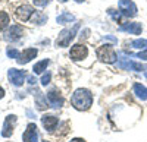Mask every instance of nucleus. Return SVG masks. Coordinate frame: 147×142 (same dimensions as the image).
<instances>
[{
    "label": "nucleus",
    "instance_id": "nucleus-1",
    "mask_svg": "<svg viewBox=\"0 0 147 142\" xmlns=\"http://www.w3.org/2000/svg\"><path fill=\"white\" fill-rule=\"evenodd\" d=\"M72 105L80 111L88 110L93 104V94L88 89H77L72 95Z\"/></svg>",
    "mask_w": 147,
    "mask_h": 142
},
{
    "label": "nucleus",
    "instance_id": "nucleus-2",
    "mask_svg": "<svg viewBox=\"0 0 147 142\" xmlns=\"http://www.w3.org/2000/svg\"><path fill=\"white\" fill-rule=\"evenodd\" d=\"M78 28H80V23H75L72 29H63L62 32L59 34V37H57V40H56V44H57L59 47H68L69 43H71V40L75 37Z\"/></svg>",
    "mask_w": 147,
    "mask_h": 142
},
{
    "label": "nucleus",
    "instance_id": "nucleus-3",
    "mask_svg": "<svg viewBox=\"0 0 147 142\" xmlns=\"http://www.w3.org/2000/svg\"><path fill=\"white\" fill-rule=\"evenodd\" d=\"M97 57H99L102 62L113 63L116 60V53L110 45H102V47L97 49Z\"/></svg>",
    "mask_w": 147,
    "mask_h": 142
},
{
    "label": "nucleus",
    "instance_id": "nucleus-4",
    "mask_svg": "<svg viewBox=\"0 0 147 142\" xmlns=\"http://www.w3.org/2000/svg\"><path fill=\"white\" fill-rule=\"evenodd\" d=\"M119 63H118V67L119 69H125V70H137V72H143V70L147 69L146 65H141V63H136V62H131L129 59H124V54H119Z\"/></svg>",
    "mask_w": 147,
    "mask_h": 142
},
{
    "label": "nucleus",
    "instance_id": "nucleus-5",
    "mask_svg": "<svg viewBox=\"0 0 147 142\" xmlns=\"http://www.w3.org/2000/svg\"><path fill=\"white\" fill-rule=\"evenodd\" d=\"M119 10L122 15L129 16V18L137 15V6L131 0H119Z\"/></svg>",
    "mask_w": 147,
    "mask_h": 142
},
{
    "label": "nucleus",
    "instance_id": "nucleus-6",
    "mask_svg": "<svg viewBox=\"0 0 147 142\" xmlns=\"http://www.w3.org/2000/svg\"><path fill=\"white\" fill-rule=\"evenodd\" d=\"M7 76L10 79V82L13 84L15 87H21L24 84V81H25V72H22V70H18V69H9L7 72Z\"/></svg>",
    "mask_w": 147,
    "mask_h": 142
},
{
    "label": "nucleus",
    "instance_id": "nucleus-7",
    "mask_svg": "<svg viewBox=\"0 0 147 142\" xmlns=\"http://www.w3.org/2000/svg\"><path fill=\"white\" fill-rule=\"evenodd\" d=\"M87 54H88V50H87V47L82 45V44H75L71 49V59L74 62H78L81 59L87 57Z\"/></svg>",
    "mask_w": 147,
    "mask_h": 142
},
{
    "label": "nucleus",
    "instance_id": "nucleus-8",
    "mask_svg": "<svg viewBox=\"0 0 147 142\" xmlns=\"http://www.w3.org/2000/svg\"><path fill=\"white\" fill-rule=\"evenodd\" d=\"M24 142H38V135H37V126L34 123H30L27 126V131L24 132Z\"/></svg>",
    "mask_w": 147,
    "mask_h": 142
},
{
    "label": "nucleus",
    "instance_id": "nucleus-9",
    "mask_svg": "<svg viewBox=\"0 0 147 142\" xmlns=\"http://www.w3.org/2000/svg\"><path fill=\"white\" fill-rule=\"evenodd\" d=\"M47 100H49V103H50L52 107H55V109L62 107V104H63L62 95H60V94H59L56 89H53V91H50V92H47Z\"/></svg>",
    "mask_w": 147,
    "mask_h": 142
},
{
    "label": "nucleus",
    "instance_id": "nucleus-10",
    "mask_svg": "<svg viewBox=\"0 0 147 142\" xmlns=\"http://www.w3.org/2000/svg\"><path fill=\"white\" fill-rule=\"evenodd\" d=\"M119 29L124 31V32H129V34H134V35H138V34H141L143 27H141V23H137V22H128V23L121 25Z\"/></svg>",
    "mask_w": 147,
    "mask_h": 142
},
{
    "label": "nucleus",
    "instance_id": "nucleus-11",
    "mask_svg": "<svg viewBox=\"0 0 147 142\" xmlns=\"http://www.w3.org/2000/svg\"><path fill=\"white\" fill-rule=\"evenodd\" d=\"M32 13H34V9L31 7V6H28V5H24V6H21V7H18L16 9V16H18V19H21V21H28L31 16H32Z\"/></svg>",
    "mask_w": 147,
    "mask_h": 142
},
{
    "label": "nucleus",
    "instance_id": "nucleus-12",
    "mask_svg": "<svg viewBox=\"0 0 147 142\" xmlns=\"http://www.w3.org/2000/svg\"><path fill=\"white\" fill-rule=\"evenodd\" d=\"M15 122H16V117L15 116H7L6 120L3 123V131H2V135L5 138L10 136L12 132H13V126H15Z\"/></svg>",
    "mask_w": 147,
    "mask_h": 142
},
{
    "label": "nucleus",
    "instance_id": "nucleus-13",
    "mask_svg": "<svg viewBox=\"0 0 147 142\" xmlns=\"http://www.w3.org/2000/svg\"><path fill=\"white\" fill-rule=\"evenodd\" d=\"M37 56V49H25L18 57V63L19 65H25L28 63L31 59H34Z\"/></svg>",
    "mask_w": 147,
    "mask_h": 142
},
{
    "label": "nucleus",
    "instance_id": "nucleus-14",
    "mask_svg": "<svg viewBox=\"0 0 147 142\" xmlns=\"http://www.w3.org/2000/svg\"><path fill=\"white\" fill-rule=\"evenodd\" d=\"M22 35H24V28H22L21 25H12L10 29L7 31V34H6V40L15 41V40L21 38Z\"/></svg>",
    "mask_w": 147,
    "mask_h": 142
},
{
    "label": "nucleus",
    "instance_id": "nucleus-15",
    "mask_svg": "<svg viewBox=\"0 0 147 142\" xmlns=\"http://www.w3.org/2000/svg\"><path fill=\"white\" fill-rule=\"evenodd\" d=\"M57 117L56 116H43L41 117V123H43V126L47 129V131H53V129L56 127V125H57Z\"/></svg>",
    "mask_w": 147,
    "mask_h": 142
},
{
    "label": "nucleus",
    "instance_id": "nucleus-16",
    "mask_svg": "<svg viewBox=\"0 0 147 142\" xmlns=\"http://www.w3.org/2000/svg\"><path fill=\"white\" fill-rule=\"evenodd\" d=\"M56 21H57V23H60V25H65V23H69L72 21H75V16L68 13V12H62V13L56 18Z\"/></svg>",
    "mask_w": 147,
    "mask_h": 142
},
{
    "label": "nucleus",
    "instance_id": "nucleus-17",
    "mask_svg": "<svg viewBox=\"0 0 147 142\" xmlns=\"http://www.w3.org/2000/svg\"><path fill=\"white\" fill-rule=\"evenodd\" d=\"M134 92H136V95L140 98V100H147V88L141 84H136L134 85Z\"/></svg>",
    "mask_w": 147,
    "mask_h": 142
},
{
    "label": "nucleus",
    "instance_id": "nucleus-18",
    "mask_svg": "<svg viewBox=\"0 0 147 142\" xmlns=\"http://www.w3.org/2000/svg\"><path fill=\"white\" fill-rule=\"evenodd\" d=\"M49 63H50V62H49L47 59H46V60H41V62H38V63H35V66L32 67V72H34L35 75L43 73L44 70H46V67L49 66Z\"/></svg>",
    "mask_w": 147,
    "mask_h": 142
},
{
    "label": "nucleus",
    "instance_id": "nucleus-19",
    "mask_svg": "<svg viewBox=\"0 0 147 142\" xmlns=\"http://www.w3.org/2000/svg\"><path fill=\"white\" fill-rule=\"evenodd\" d=\"M7 25H9V16H7V13L0 12V32H2Z\"/></svg>",
    "mask_w": 147,
    "mask_h": 142
},
{
    "label": "nucleus",
    "instance_id": "nucleus-20",
    "mask_svg": "<svg viewBox=\"0 0 147 142\" xmlns=\"http://www.w3.org/2000/svg\"><path fill=\"white\" fill-rule=\"evenodd\" d=\"M131 45L134 47V49H144V50H147V40H143V38L134 40L131 43Z\"/></svg>",
    "mask_w": 147,
    "mask_h": 142
},
{
    "label": "nucleus",
    "instance_id": "nucleus-21",
    "mask_svg": "<svg viewBox=\"0 0 147 142\" xmlns=\"http://www.w3.org/2000/svg\"><path fill=\"white\" fill-rule=\"evenodd\" d=\"M35 97H37V105H38V109H46V105H47V103L43 100V94L40 92V91H37L35 92Z\"/></svg>",
    "mask_w": 147,
    "mask_h": 142
},
{
    "label": "nucleus",
    "instance_id": "nucleus-22",
    "mask_svg": "<svg viewBox=\"0 0 147 142\" xmlns=\"http://www.w3.org/2000/svg\"><path fill=\"white\" fill-rule=\"evenodd\" d=\"M47 21V16L44 13H35V18H34V22L38 23V25H43V23Z\"/></svg>",
    "mask_w": 147,
    "mask_h": 142
},
{
    "label": "nucleus",
    "instance_id": "nucleus-23",
    "mask_svg": "<svg viewBox=\"0 0 147 142\" xmlns=\"http://www.w3.org/2000/svg\"><path fill=\"white\" fill-rule=\"evenodd\" d=\"M6 54H7L9 57H12V59H18V57H19V51H18L16 49H7Z\"/></svg>",
    "mask_w": 147,
    "mask_h": 142
},
{
    "label": "nucleus",
    "instance_id": "nucleus-24",
    "mask_svg": "<svg viewBox=\"0 0 147 142\" xmlns=\"http://www.w3.org/2000/svg\"><path fill=\"white\" fill-rule=\"evenodd\" d=\"M50 79H52V75H50V73H49V72H47V73H44V75H43V78H41V85H44V87H46L47 84H50Z\"/></svg>",
    "mask_w": 147,
    "mask_h": 142
},
{
    "label": "nucleus",
    "instance_id": "nucleus-25",
    "mask_svg": "<svg viewBox=\"0 0 147 142\" xmlns=\"http://www.w3.org/2000/svg\"><path fill=\"white\" fill-rule=\"evenodd\" d=\"M32 2H34V5L35 6H46L47 3H49V0H32Z\"/></svg>",
    "mask_w": 147,
    "mask_h": 142
},
{
    "label": "nucleus",
    "instance_id": "nucleus-26",
    "mask_svg": "<svg viewBox=\"0 0 147 142\" xmlns=\"http://www.w3.org/2000/svg\"><path fill=\"white\" fill-rule=\"evenodd\" d=\"M109 15H110V16H113L115 21H121V15H119V13H115V10H112V9L109 10Z\"/></svg>",
    "mask_w": 147,
    "mask_h": 142
},
{
    "label": "nucleus",
    "instance_id": "nucleus-27",
    "mask_svg": "<svg viewBox=\"0 0 147 142\" xmlns=\"http://www.w3.org/2000/svg\"><path fill=\"white\" fill-rule=\"evenodd\" d=\"M103 40H105V41H110V43H113V44L118 43V40H116L115 37H112V35H106V37H103Z\"/></svg>",
    "mask_w": 147,
    "mask_h": 142
},
{
    "label": "nucleus",
    "instance_id": "nucleus-28",
    "mask_svg": "<svg viewBox=\"0 0 147 142\" xmlns=\"http://www.w3.org/2000/svg\"><path fill=\"white\" fill-rule=\"evenodd\" d=\"M137 57L138 59H143V60H147V50H143L141 53H138Z\"/></svg>",
    "mask_w": 147,
    "mask_h": 142
},
{
    "label": "nucleus",
    "instance_id": "nucleus-29",
    "mask_svg": "<svg viewBox=\"0 0 147 142\" xmlns=\"http://www.w3.org/2000/svg\"><path fill=\"white\" fill-rule=\"evenodd\" d=\"M28 81H30V84H31V85H34L35 82H37V81L34 79V76H28Z\"/></svg>",
    "mask_w": 147,
    "mask_h": 142
},
{
    "label": "nucleus",
    "instance_id": "nucleus-30",
    "mask_svg": "<svg viewBox=\"0 0 147 142\" xmlns=\"http://www.w3.org/2000/svg\"><path fill=\"white\" fill-rule=\"evenodd\" d=\"M71 142H85L84 139H80V138H75V139H72Z\"/></svg>",
    "mask_w": 147,
    "mask_h": 142
},
{
    "label": "nucleus",
    "instance_id": "nucleus-31",
    "mask_svg": "<svg viewBox=\"0 0 147 142\" xmlns=\"http://www.w3.org/2000/svg\"><path fill=\"white\" fill-rule=\"evenodd\" d=\"M3 95H5V89L0 88V98H3Z\"/></svg>",
    "mask_w": 147,
    "mask_h": 142
},
{
    "label": "nucleus",
    "instance_id": "nucleus-32",
    "mask_svg": "<svg viewBox=\"0 0 147 142\" xmlns=\"http://www.w3.org/2000/svg\"><path fill=\"white\" fill-rule=\"evenodd\" d=\"M75 2H77V3H82V2H84V0H75Z\"/></svg>",
    "mask_w": 147,
    "mask_h": 142
},
{
    "label": "nucleus",
    "instance_id": "nucleus-33",
    "mask_svg": "<svg viewBox=\"0 0 147 142\" xmlns=\"http://www.w3.org/2000/svg\"><path fill=\"white\" fill-rule=\"evenodd\" d=\"M60 2H66V0H60Z\"/></svg>",
    "mask_w": 147,
    "mask_h": 142
},
{
    "label": "nucleus",
    "instance_id": "nucleus-34",
    "mask_svg": "<svg viewBox=\"0 0 147 142\" xmlns=\"http://www.w3.org/2000/svg\"><path fill=\"white\" fill-rule=\"evenodd\" d=\"M146 78H147V73H146Z\"/></svg>",
    "mask_w": 147,
    "mask_h": 142
}]
</instances>
